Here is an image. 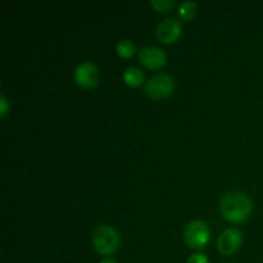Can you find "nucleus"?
Masks as SVG:
<instances>
[{
	"mask_svg": "<svg viewBox=\"0 0 263 263\" xmlns=\"http://www.w3.org/2000/svg\"><path fill=\"white\" fill-rule=\"evenodd\" d=\"M74 80L80 86L85 89H91L98 85L99 81V69L92 62H81L74 68Z\"/></svg>",
	"mask_w": 263,
	"mask_h": 263,
	"instance_id": "nucleus-6",
	"label": "nucleus"
},
{
	"mask_svg": "<svg viewBox=\"0 0 263 263\" xmlns=\"http://www.w3.org/2000/svg\"><path fill=\"white\" fill-rule=\"evenodd\" d=\"M175 89V81L172 76L167 73H157L144 85V91L152 99H163L172 94Z\"/></svg>",
	"mask_w": 263,
	"mask_h": 263,
	"instance_id": "nucleus-4",
	"label": "nucleus"
},
{
	"mask_svg": "<svg viewBox=\"0 0 263 263\" xmlns=\"http://www.w3.org/2000/svg\"><path fill=\"white\" fill-rule=\"evenodd\" d=\"M139 59L141 64L152 69L162 68L167 63V55L161 48L158 46L149 45L140 49L139 51Z\"/></svg>",
	"mask_w": 263,
	"mask_h": 263,
	"instance_id": "nucleus-8",
	"label": "nucleus"
},
{
	"mask_svg": "<svg viewBox=\"0 0 263 263\" xmlns=\"http://www.w3.org/2000/svg\"><path fill=\"white\" fill-rule=\"evenodd\" d=\"M120 234L113 226L100 223L91 233V243L95 251L102 256H110L120 247Z\"/></svg>",
	"mask_w": 263,
	"mask_h": 263,
	"instance_id": "nucleus-2",
	"label": "nucleus"
},
{
	"mask_svg": "<svg viewBox=\"0 0 263 263\" xmlns=\"http://www.w3.org/2000/svg\"><path fill=\"white\" fill-rule=\"evenodd\" d=\"M253 203L243 192L231 190L225 193L220 200V211L230 222H243L251 216Z\"/></svg>",
	"mask_w": 263,
	"mask_h": 263,
	"instance_id": "nucleus-1",
	"label": "nucleus"
},
{
	"mask_svg": "<svg viewBox=\"0 0 263 263\" xmlns=\"http://www.w3.org/2000/svg\"><path fill=\"white\" fill-rule=\"evenodd\" d=\"M211 238L210 229L202 220H193L185 226L184 240L190 248L203 249L208 244Z\"/></svg>",
	"mask_w": 263,
	"mask_h": 263,
	"instance_id": "nucleus-3",
	"label": "nucleus"
},
{
	"mask_svg": "<svg viewBox=\"0 0 263 263\" xmlns=\"http://www.w3.org/2000/svg\"><path fill=\"white\" fill-rule=\"evenodd\" d=\"M156 35L163 44H171L181 35V23L176 18H166L157 25Z\"/></svg>",
	"mask_w": 263,
	"mask_h": 263,
	"instance_id": "nucleus-7",
	"label": "nucleus"
},
{
	"mask_svg": "<svg viewBox=\"0 0 263 263\" xmlns=\"http://www.w3.org/2000/svg\"><path fill=\"white\" fill-rule=\"evenodd\" d=\"M197 3L195 2H184L179 7V15L184 21H189L197 14Z\"/></svg>",
	"mask_w": 263,
	"mask_h": 263,
	"instance_id": "nucleus-11",
	"label": "nucleus"
},
{
	"mask_svg": "<svg viewBox=\"0 0 263 263\" xmlns=\"http://www.w3.org/2000/svg\"><path fill=\"white\" fill-rule=\"evenodd\" d=\"M187 263H210V259L203 253H194L187 258Z\"/></svg>",
	"mask_w": 263,
	"mask_h": 263,
	"instance_id": "nucleus-13",
	"label": "nucleus"
},
{
	"mask_svg": "<svg viewBox=\"0 0 263 263\" xmlns=\"http://www.w3.org/2000/svg\"><path fill=\"white\" fill-rule=\"evenodd\" d=\"M123 81L131 87H138L140 86L141 84L145 80V74H144L143 69H140L139 67H128V68L125 69L123 72Z\"/></svg>",
	"mask_w": 263,
	"mask_h": 263,
	"instance_id": "nucleus-9",
	"label": "nucleus"
},
{
	"mask_svg": "<svg viewBox=\"0 0 263 263\" xmlns=\"http://www.w3.org/2000/svg\"><path fill=\"white\" fill-rule=\"evenodd\" d=\"M116 51L122 58H131L135 54L136 46L130 39H121L116 45Z\"/></svg>",
	"mask_w": 263,
	"mask_h": 263,
	"instance_id": "nucleus-10",
	"label": "nucleus"
},
{
	"mask_svg": "<svg viewBox=\"0 0 263 263\" xmlns=\"http://www.w3.org/2000/svg\"><path fill=\"white\" fill-rule=\"evenodd\" d=\"M99 263H117V262L112 258H105V259H103V261H100Z\"/></svg>",
	"mask_w": 263,
	"mask_h": 263,
	"instance_id": "nucleus-15",
	"label": "nucleus"
},
{
	"mask_svg": "<svg viewBox=\"0 0 263 263\" xmlns=\"http://www.w3.org/2000/svg\"><path fill=\"white\" fill-rule=\"evenodd\" d=\"M8 110H9V104H8V99L7 97H5L4 94L0 95V115H2V117H5L8 113Z\"/></svg>",
	"mask_w": 263,
	"mask_h": 263,
	"instance_id": "nucleus-14",
	"label": "nucleus"
},
{
	"mask_svg": "<svg viewBox=\"0 0 263 263\" xmlns=\"http://www.w3.org/2000/svg\"><path fill=\"white\" fill-rule=\"evenodd\" d=\"M241 244H243V234L235 228L223 230L217 239V249L223 256H230L238 252Z\"/></svg>",
	"mask_w": 263,
	"mask_h": 263,
	"instance_id": "nucleus-5",
	"label": "nucleus"
},
{
	"mask_svg": "<svg viewBox=\"0 0 263 263\" xmlns=\"http://www.w3.org/2000/svg\"><path fill=\"white\" fill-rule=\"evenodd\" d=\"M151 5L157 12H170L176 5L175 0H151Z\"/></svg>",
	"mask_w": 263,
	"mask_h": 263,
	"instance_id": "nucleus-12",
	"label": "nucleus"
}]
</instances>
